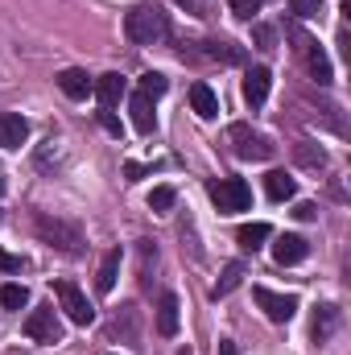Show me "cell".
Returning <instances> with one entry per match:
<instances>
[{
	"mask_svg": "<svg viewBox=\"0 0 351 355\" xmlns=\"http://www.w3.org/2000/svg\"><path fill=\"white\" fill-rule=\"evenodd\" d=\"M120 331H124V335H128V339H132V335H137V310H132V306H128V310H124V322H120V318H116V322H112V335H120Z\"/></svg>",
	"mask_w": 351,
	"mask_h": 355,
	"instance_id": "cell-29",
	"label": "cell"
},
{
	"mask_svg": "<svg viewBox=\"0 0 351 355\" xmlns=\"http://www.w3.org/2000/svg\"><path fill=\"white\" fill-rule=\"evenodd\" d=\"M268 83H273L268 67H252V71L244 75V103H248V107H261L264 99H268Z\"/></svg>",
	"mask_w": 351,
	"mask_h": 355,
	"instance_id": "cell-11",
	"label": "cell"
},
{
	"mask_svg": "<svg viewBox=\"0 0 351 355\" xmlns=\"http://www.w3.org/2000/svg\"><path fill=\"white\" fill-rule=\"evenodd\" d=\"M0 268H4V272H21V257H12V252L0 248Z\"/></svg>",
	"mask_w": 351,
	"mask_h": 355,
	"instance_id": "cell-33",
	"label": "cell"
},
{
	"mask_svg": "<svg viewBox=\"0 0 351 355\" xmlns=\"http://www.w3.org/2000/svg\"><path fill=\"white\" fill-rule=\"evenodd\" d=\"M211 202H215L223 215H236V211H248L252 190H248L244 178H219V182H211Z\"/></svg>",
	"mask_w": 351,
	"mask_h": 355,
	"instance_id": "cell-3",
	"label": "cell"
},
{
	"mask_svg": "<svg viewBox=\"0 0 351 355\" xmlns=\"http://www.w3.org/2000/svg\"><path fill=\"white\" fill-rule=\"evenodd\" d=\"M58 87H62L67 99H87L91 91H95V79H91L87 71L71 67V71H62V75H58Z\"/></svg>",
	"mask_w": 351,
	"mask_h": 355,
	"instance_id": "cell-13",
	"label": "cell"
},
{
	"mask_svg": "<svg viewBox=\"0 0 351 355\" xmlns=\"http://www.w3.org/2000/svg\"><path fill=\"white\" fill-rule=\"evenodd\" d=\"M289 8L302 17V21H310V17H318V0H289Z\"/></svg>",
	"mask_w": 351,
	"mask_h": 355,
	"instance_id": "cell-32",
	"label": "cell"
},
{
	"mask_svg": "<svg viewBox=\"0 0 351 355\" xmlns=\"http://www.w3.org/2000/svg\"><path fill=\"white\" fill-rule=\"evenodd\" d=\"M306 252H310V244L302 236H281L273 244V261L277 265H298V261H306Z\"/></svg>",
	"mask_w": 351,
	"mask_h": 355,
	"instance_id": "cell-15",
	"label": "cell"
},
{
	"mask_svg": "<svg viewBox=\"0 0 351 355\" xmlns=\"http://www.w3.org/2000/svg\"><path fill=\"white\" fill-rule=\"evenodd\" d=\"M252 37H257V46H261V50H277V29H273V25H257V29H252Z\"/></svg>",
	"mask_w": 351,
	"mask_h": 355,
	"instance_id": "cell-30",
	"label": "cell"
},
{
	"mask_svg": "<svg viewBox=\"0 0 351 355\" xmlns=\"http://www.w3.org/2000/svg\"><path fill=\"white\" fill-rule=\"evenodd\" d=\"M149 207H153L157 215H166V211L174 207V190H170V186H157V190L149 194Z\"/></svg>",
	"mask_w": 351,
	"mask_h": 355,
	"instance_id": "cell-26",
	"label": "cell"
},
{
	"mask_svg": "<svg viewBox=\"0 0 351 355\" xmlns=\"http://www.w3.org/2000/svg\"><path fill=\"white\" fill-rule=\"evenodd\" d=\"M137 252H141V281H149V265H157V248H153L149 240H141Z\"/></svg>",
	"mask_w": 351,
	"mask_h": 355,
	"instance_id": "cell-27",
	"label": "cell"
},
{
	"mask_svg": "<svg viewBox=\"0 0 351 355\" xmlns=\"http://www.w3.org/2000/svg\"><path fill=\"white\" fill-rule=\"evenodd\" d=\"M314 343H327L335 331H339V306H318V314H314Z\"/></svg>",
	"mask_w": 351,
	"mask_h": 355,
	"instance_id": "cell-17",
	"label": "cell"
},
{
	"mask_svg": "<svg viewBox=\"0 0 351 355\" xmlns=\"http://www.w3.org/2000/svg\"><path fill=\"white\" fill-rule=\"evenodd\" d=\"M232 141H236V157H244V162H268L277 153V145L261 132H252L248 124H232Z\"/></svg>",
	"mask_w": 351,
	"mask_h": 355,
	"instance_id": "cell-4",
	"label": "cell"
},
{
	"mask_svg": "<svg viewBox=\"0 0 351 355\" xmlns=\"http://www.w3.org/2000/svg\"><path fill=\"white\" fill-rule=\"evenodd\" d=\"M244 272H248V265H244V261H232V265L223 268V277L215 281V289H211V297H215V302H219V297H228V293H232V289H236V285L244 281Z\"/></svg>",
	"mask_w": 351,
	"mask_h": 355,
	"instance_id": "cell-20",
	"label": "cell"
},
{
	"mask_svg": "<svg viewBox=\"0 0 351 355\" xmlns=\"http://www.w3.org/2000/svg\"><path fill=\"white\" fill-rule=\"evenodd\" d=\"M190 103H194V112H198L203 120H215V116H219V99H215V91L207 87V83H194V87H190Z\"/></svg>",
	"mask_w": 351,
	"mask_h": 355,
	"instance_id": "cell-18",
	"label": "cell"
},
{
	"mask_svg": "<svg viewBox=\"0 0 351 355\" xmlns=\"http://www.w3.org/2000/svg\"><path fill=\"white\" fill-rule=\"evenodd\" d=\"M0 194H4V182H0Z\"/></svg>",
	"mask_w": 351,
	"mask_h": 355,
	"instance_id": "cell-38",
	"label": "cell"
},
{
	"mask_svg": "<svg viewBox=\"0 0 351 355\" xmlns=\"http://www.w3.org/2000/svg\"><path fill=\"white\" fill-rule=\"evenodd\" d=\"M228 4H232V12H236V17L252 21V12H261V4H264V0H228Z\"/></svg>",
	"mask_w": 351,
	"mask_h": 355,
	"instance_id": "cell-31",
	"label": "cell"
},
{
	"mask_svg": "<svg viewBox=\"0 0 351 355\" xmlns=\"http://www.w3.org/2000/svg\"><path fill=\"white\" fill-rule=\"evenodd\" d=\"M124 37L137 42V46H157V42L170 37V17L157 4H137L124 17Z\"/></svg>",
	"mask_w": 351,
	"mask_h": 355,
	"instance_id": "cell-2",
	"label": "cell"
},
{
	"mask_svg": "<svg viewBox=\"0 0 351 355\" xmlns=\"http://www.w3.org/2000/svg\"><path fill=\"white\" fill-rule=\"evenodd\" d=\"M145 174H149V170H145L141 162H128V166H124V178H128V182H141Z\"/></svg>",
	"mask_w": 351,
	"mask_h": 355,
	"instance_id": "cell-34",
	"label": "cell"
},
{
	"mask_svg": "<svg viewBox=\"0 0 351 355\" xmlns=\"http://www.w3.org/2000/svg\"><path fill=\"white\" fill-rule=\"evenodd\" d=\"M178 4H186L190 12H198V0H178Z\"/></svg>",
	"mask_w": 351,
	"mask_h": 355,
	"instance_id": "cell-37",
	"label": "cell"
},
{
	"mask_svg": "<svg viewBox=\"0 0 351 355\" xmlns=\"http://www.w3.org/2000/svg\"><path fill=\"white\" fill-rule=\"evenodd\" d=\"M54 293H58V302H62V310H67V318H71L75 327H91L95 310H91L87 293H83L75 281H58V285H54Z\"/></svg>",
	"mask_w": 351,
	"mask_h": 355,
	"instance_id": "cell-5",
	"label": "cell"
},
{
	"mask_svg": "<svg viewBox=\"0 0 351 355\" xmlns=\"http://www.w3.org/2000/svg\"><path fill=\"white\" fill-rule=\"evenodd\" d=\"M99 124H103V132H112V137H116V141H120V137H124V124H120V120H116V112H112V107H103V112H99Z\"/></svg>",
	"mask_w": 351,
	"mask_h": 355,
	"instance_id": "cell-28",
	"label": "cell"
},
{
	"mask_svg": "<svg viewBox=\"0 0 351 355\" xmlns=\"http://www.w3.org/2000/svg\"><path fill=\"white\" fill-rule=\"evenodd\" d=\"M0 306H4V310L29 306V289H25V285H4V289H0Z\"/></svg>",
	"mask_w": 351,
	"mask_h": 355,
	"instance_id": "cell-24",
	"label": "cell"
},
{
	"mask_svg": "<svg viewBox=\"0 0 351 355\" xmlns=\"http://www.w3.org/2000/svg\"><path fill=\"white\" fill-rule=\"evenodd\" d=\"M29 141V120L21 112H0V145L4 149H21Z\"/></svg>",
	"mask_w": 351,
	"mask_h": 355,
	"instance_id": "cell-9",
	"label": "cell"
},
{
	"mask_svg": "<svg viewBox=\"0 0 351 355\" xmlns=\"http://www.w3.org/2000/svg\"><path fill=\"white\" fill-rule=\"evenodd\" d=\"M95 95H99V103H103V107H116V103L128 95V79H124V75H116V71H108V75H99V79H95Z\"/></svg>",
	"mask_w": 351,
	"mask_h": 355,
	"instance_id": "cell-10",
	"label": "cell"
},
{
	"mask_svg": "<svg viewBox=\"0 0 351 355\" xmlns=\"http://www.w3.org/2000/svg\"><path fill=\"white\" fill-rule=\"evenodd\" d=\"M293 162H298V166H306V170H323V166H327V153H323L318 145L302 141V145H293Z\"/></svg>",
	"mask_w": 351,
	"mask_h": 355,
	"instance_id": "cell-22",
	"label": "cell"
},
{
	"mask_svg": "<svg viewBox=\"0 0 351 355\" xmlns=\"http://www.w3.org/2000/svg\"><path fill=\"white\" fill-rule=\"evenodd\" d=\"M25 335H29V339H37V343H58V339H62V327H58L54 310H50V306H42V310H33V314L25 318Z\"/></svg>",
	"mask_w": 351,
	"mask_h": 355,
	"instance_id": "cell-8",
	"label": "cell"
},
{
	"mask_svg": "<svg viewBox=\"0 0 351 355\" xmlns=\"http://www.w3.org/2000/svg\"><path fill=\"white\" fill-rule=\"evenodd\" d=\"M178 310H182L178 293H162L157 297V335L162 339H174L178 335Z\"/></svg>",
	"mask_w": 351,
	"mask_h": 355,
	"instance_id": "cell-12",
	"label": "cell"
},
{
	"mask_svg": "<svg viewBox=\"0 0 351 355\" xmlns=\"http://www.w3.org/2000/svg\"><path fill=\"white\" fill-rule=\"evenodd\" d=\"M298 50H302V58H306V71H310V79L318 83V87H331L335 83V71H331V58H327V50L314 42V37H306V33H298Z\"/></svg>",
	"mask_w": 351,
	"mask_h": 355,
	"instance_id": "cell-6",
	"label": "cell"
},
{
	"mask_svg": "<svg viewBox=\"0 0 351 355\" xmlns=\"http://www.w3.org/2000/svg\"><path fill=\"white\" fill-rule=\"evenodd\" d=\"M120 261H124V252H120V248H112V252L103 257V265H99V272H95V289H99V293H112V289H116Z\"/></svg>",
	"mask_w": 351,
	"mask_h": 355,
	"instance_id": "cell-16",
	"label": "cell"
},
{
	"mask_svg": "<svg viewBox=\"0 0 351 355\" xmlns=\"http://www.w3.org/2000/svg\"><path fill=\"white\" fill-rule=\"evenodd\" d=\"M268 236H273V227H268V223H244V227H240V244H244L248 252H257Z\"/></svg>",
	"mask_w": 351,
	"mask_h": 355,
	"instance_id": "cell-23",
	"label": "cell"
},
{
	"mask_svg": "<svg viewBox=\"0 0 351 355\" xmlns=\"http://www.w3.org/2000/svg\"><path fill=\"white\" fill-rule=\"evenodd\" d=\"M166 75H157V71H149V75H141V95H149V99H162L166 95Z\"/></svg>",
	"mask_w": 351,
	"mask_h": 355,
	"instance_id": "cell-25",
	"label": "cell"
},
{
	"mask_svg": "<svg viewBox=\"0 0 351 355\" xmlns=\"http://www.w3.org/2000/svg\"><path fill=\"white\" fill-rule=\"evenodd\" d=\"M264 190H268V198H273V202H285V198H293V194H298V182L285 174V170H273V174L264 178Z\"/></svg>",
	"mask_w": 351,
	"mask_h": 355,
	"instance_id": "cell-19",
	"label": "cell"
},
{
	"mask_svg": "<svg viewBox=\"0 0 351 355\" xmlns=\"http://www.w3.org/2000/svg\"><path fill=\"white\" fill-rule=\"evenodd\" d=\"M33 232H37L42 244H50V248L62 252V257H83V248H87L83 227L71 223V219H58V215H37V219H33Z\"/></svg>",
	"mask_w": 351,
	"mask_h": 355,
	"instance_id": "cell-1",
	"label": "cell"
},
{
	"mask_svg": "<svg viewBox=\"0 0 351 355\" xmlns=\"http://www.w3.org/2000/svg\"><path fill=\"white\" fill-rule=\"evenodd\" d=\"M293 215H298V219H314V215H318V207H314V202H298V211H293Z\"/></svg>",
	"mask_w": 351,
	"mask_h": 355,
	"instance_id": "cell-35",
	"label": "cell"
},
{
	"mask_svg": "<svg viewBox=\"0 0 351 355\" xmlns=\"http://www.w3.org/2000/svg\"><path fill=\"white\" fill-rule=\"evenodd\" d=\"M252 297H257V306L268 314V322H289V318L298 314V297H293V293H273V289L257 285Z\"/></svg>",
	"mask_w": 351,
	"mask_h": 355,
	"instance_id": "cell-7",
	"label": "cell"
},
{
	"mask_svg": "<svg viewBox=\"0 0 351 355\" xmlns=\"http://www.w3.org/2000/svg\"><path fill=\"white\" fill-rule=\"evenodd\" d=\"M203 46H207V54H211L215 62H228V67H240V62H244V50H240L236 42H219V37H215V42H203Z\"/></svg>",
	"mask_w": 351,
	"mask_h": 355,
	"instance_id": "cell-21",
	"label": "cell"
},
{
	"mask_svg": "<svg viewBox=\"0 0 351 355\" xmlns=\"http://www.w3.org/2000/svg\"><path fill=\"white\" fill-rule=\"evenodd\" d=\"M128 112H132V128H137L141 137H149V132H153V99L141 95V91H132V95H128Z\"/></svg>",
	"mask_w": 351,
	"mask_h": 355,
	"instance_id": "cell-14",
	"label": "cell"
},
{
	"mask_svg": "<svg viewBox=\"0 0 351 355\" xmlns=\"http://www.w3.org/2000/svg\"><path fill=\"white\" fill-rule=\"evenodd\" d=\"M219 355H236V343L232 339H219Z\"/></svg>",
	"mask_w": 351,
	"mask_h": 355,
	"instance_id": "cell-36",
	"label": "cell"
}]
</instances>
